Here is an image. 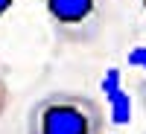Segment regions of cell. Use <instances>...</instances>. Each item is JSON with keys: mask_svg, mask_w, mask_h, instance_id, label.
I'll use <instances>...</instances> for the list:
<instances>
[{"mask_svg": "<svg viewBox=\"0 0 146 134\" xmlns=\"http://www.w3.org/2000/svg\"><path fill=\"white\" fill-rule=\"evenodd\" d=\"M44 9L64 38H88L96 29L100 0H44Z\"/></svg>", "mask_w": 146, "mask_h": 134, "instance_id": "2", "label": "cell"}, {"mask_svg": "<svg viewBox=\"0 0 146 134\" xmlns=\"http://www.w3.org/2000/svg\"><path fill=\"white\" fill-rule=\"evenodd\" d=\"M129 64L146 73V47H135V50H129Z\"/></svg>", "mask_w": 146, "mask_h": 134, "instance_id": "5", "label": "cell"}, {"mask_svg": "<svg viewBox=\"0 0 146 134\" xmlns=\"http://www.w3.org/2000/svg\"><path fill=\"white\" fill-rule=\"evenodd\" d=\"M27 134H102V111L85 93L56 90L32 105Z\"/></svg>", "mask_w": 146, "mask_h": 134, "instance_id": "1", "label": "cell"}, {"mask_svg": "<svg viewBox=\"0 0 146 134\" xmlns=\"http://www.w3.org/2000/svg\"><path fill=\"white\" fill-rule=\"evenodd\" d=\"M105 102H108V119H111L114 125H129L131 123V111H135V105H131V96L126 90L114 93L111 99H105Z\"/></svg>", "mask_w": 146, "mask_h": 134, "instance_id": "3", "label": "cell"}, {"mask_svg": "<svg viewBox=\"0 0 146 134\" xmlns=\"http://www.w3.org/2000/svg\"><path fill=\"white\" fill-rule=\"evenodd\" d=\"M140 6H143V12H146V0H140Z\"/></svg>", "mask_w": 146, "mask_h": 134, "instance_id": "8", "label": "cell"}, {"mask_svg": "<svg viewBox=\"0 0 146 134\" xmlns=\"http://www.w3.org/2000/svg\"><path fill=\"white\" fill-rule=\"evenodd\" d=\"M12 6H15V0H0V18H6L12 12Z\"/></svg>", "mask_w": 146, "mask_h": 134, "instance_id": "7", "label": "cell"}, {"mask_svg": "<svg viewBox=\"0 0 146 134\" xmlns=\"http://www.w3.org/2000/svg\"><path fill=\"white\" fill-rule=\"evenodd\" d=\"M100 90L105 93V99H111L114 93L126 90V88H123V73H120V67H108V70H105V76L100 79Z\"/></svg>", "mask_w": 146, "mask_h": 134, "instance_id": "4", "label": "cell"}, {"mask_svg": "<svg viewBox=\"0 0 146 134\" xmlns=\"http://www.w3.org/2000/svg\"><path fill=\"white\" fill-rule=\"evenodd\" d=\"M6 105H9V90H6V82L0 79V117H3V111H6Z\"/></svg>", "mask_w": 146, "mask_h": 134, "instance_id": "6", "label": "cell"}]
</instances>
